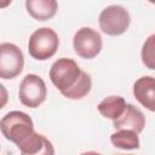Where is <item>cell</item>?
I'll return each instance as SVG.
<instances>
[{
    "instance_id": "cell-1",
    "label": "cell",
    "mask_w": 155,
    "mask_h": 155,
    "mask_svg": "<svg viewBox=\"0 0 155 155\" xmlns=\"http://www.w3.org/2000/svg\"><path fill=\"white\" fill-rule=\"evenodd\" d=\"M50 80L68 99H81L92 88L91 76L71 58H58L50 68Z\"/></svg>"
},
{
    "instance_id": "cell-2",
    "label": "cell",
    "mask_w": 155,
    "mask_h": 155,
    "mask_svg": "<svg viewBox=\"0 0 155 155\" xmlns=\"http://www.w3.org/2000/svg\"><path fill=\"white\" fill-rule=\"evenodd\" d=\"M0 131L2 136L15 143L18 149L24 147L35 133L31 117L21 110H13L4 115L0 120Z\"/></svg>"
},
{
    "instance_id": "cell-3",
    "label": "cell",
    "mask_w": 155,
    "mask_h": 155,
    "mask_svg": "<svg viewBox=\"0 0 155 155\" xmlns=\"http://www.w3.org/2000/svg\"><path fill=\"white\" fill-rule=\"evenodd\" d=\"M59 39L57 33L48 27L36 29L29 38L28 51L36 61H46L51 58L58 50Z\"/></svg>"
},
{
    "instance_id": "cell-4",
    "label": "cell",
    "mask_w": 155,
    "mask_h": 155,
    "mask_svg": "<svg viewBox=\"0 0 155 155\" xmlns=\"http://www.w3.org/2000/svg\"><path fill=\"white\" fill-rule=\"evenodd\" d=\"M101 30L110 36H117L124 34L131 23L128 11L120 5L107 6L98 17Z\"/></svg>"
},
{
    "instance_id": "cell-5",
    "label": "cell",
    "mask_w": 155,
    "mask_h": 155,
    "mask_svg": "<svg viewBox=\"0 0 155 155\" xmlns=\"http://www.w3.org/2000/svg\"><path fill=\"white\" fill-rule=\"evenodd\" d=\"M18 97L24 107L31 109L40 107L47 97L45 81L36 74H27L19 84Z\"/></svg>"
},
{
    "instance_id": "cell-6",
    "label": "cell",
    "mask_w": 155,
    "mask_h": 155,
    "mask_svg": "<svg viewBox=\"0 0 155 155\" xmlns=\"http://www.w3.org/2000/svg\"><path fill=\"white\" fill-rule=\"evenodd\" d=\"M73 47L79 57L84 59H92L101 53L103 40L97 30L90 27H82L74 34Z\"/></svg>"
},
{
    "instance_id": "cell-7",
    "label": "cell",
    "mask_w": 155,
    "mask_h": 155,
    "mask_svg": "<svg viewBox=\"0 0 155 155\" xmlns=\"http://www.w3.org/2000/svg\"><path fill=\"white\" fill-rule=\"evenodd\" d=\"M24 67L22 50L12 42L0 44V78L5 80L18 76Z\"/></svg>"
},
{
    "instance_id": "cell-8",
    "label": "cell",
    "mask_w": 155,
    "mask_h": 155,
    "mask_svg": "<svg viewBox=\"0 0 155 155\" xmlns=\"http://www.w3.org/2000/svg\"><path fill=\"white\" fill-rule=\"evenodd\" d=\"M115 130H130L139 134L145 126V116L133 104H126V108L120 117L113 121Z\"/></svg>"
},
{
    "instance_id": "cell-9",
    "label": "cell",
    "mask_w": 155,
    "mask_h": 155,
    "mask_svg": "<svg viewBox=\"0 0 155 155\" xmlns=\"http://www.w3.org/2000/svg\"><path fill=\"white\" fill-rule=\"evenodd\" d=\"M134 98L148 110H155V79L153 76H142L133 84Z\"/></svg>"
},
{
    "instance_id": "cell-10",
    "label": "cell",
    "mask_w": 155,
    "mask_h": 155,
    "mask_svg": "<svg viewBox=\"0 0 155 155\" xmlns=\"http://www.w3.org/2000/svg\"><path fill=\"white\" fill-rule=\"evenodd\" d=\"M25 8L34 19L47 21L57 13L58 4L56 0H27Z\"/></svg>"
},
{
    "instance_id": "cell-11",
    "label": "cell",
    "mask_w": 155,
    "mask_h": 155,
    "mask_svg": "<svg viewBox=\"0 0 155 155\" xmlns=\"http://www.w3.org/2000/svg\"><path fill=\"white\" fill-rule=\"evenodd\" d=\"M126 104L127 103L125 102V99L122 97L109 96V97H105L103 101L99 102L97 109L103 117L110 119L114 121L121 116V114L124 113V110L126 108Z\"/></svg>"
},
{
    "instance_id": "cell-12",
    "label": "cell",
    "mask_w": 155,
    "mask_h": 155,
    "mask_svg": "<svg viewBox=\"0 0 155 155\" xmlns=\"http://www.w3.org/2000/svg\"><path fill=\"white\" fill-rule=\"evenodd\" d=\"M110 142L115 148L122 150H133L139 149V137L136 132L130 130H116L111 133Z\"/></svg>"
},
{
    "instance_id": "cell-13",
    "label": "cell",
    "mask_w": 155,
    "mask_h": 155,
    "mask_svg": "<svg viewBox=\"0 0 155 155\" xmlns=\"http://www.w3.org/2000/svg\"><path fill=\"white\" fill-rule=\"evenodd\" d=\"M140 56H142L143 64L148 69L154 70L155 69V35L154 34H151L143 44Z\"/></svg>"
},
{
    "instance_id": "cell-14",
    "label": "cell",
    "mask_w": 155,
    "mask_h": 155,
    "mask_svg": "<svg viewBox=\"0 0 155 155\" xmlns=\"http://www.w3.org/2000/svg\"><path fill=\"white\" fill-rule=\"evenodd\" d=\"M30 155H54V148H53L52 143L46 138L44 144L41 145V148Z\"/></svg>"
},
{
    "instance_id": "cell-15",
    "label": "cell",
    "mask_w": 155,
    "mask_h": 155,
    "mask_svg": "<svg viewBox=\"0 0 155 155\" xmlns=\"http://www.w3.org/2000/svg\"><path fill=\"white\" fill-rule=\"evenodd\" d=\"M7 102H8V92L6 87L2 84H0V110L7 104Z\"/></svg>"
},
{
    "instance_id": "cell-16",
    "label": "cell",
    "mask_w": 155,
    "mask_h": 155,
    "mask_svg": "<svg viewBox=\"0 0 155 155\" xmlns=\"http://www.w3.org/2000/svg\"><path fill=\"white\" fill-rule=\"evenodd\" d=\"M80 155H102V154H99L97 151H85V153H82Z\"/></svg>"
},
{
    "instance_id": "cell-17",
    "label": "cell",
    "mask_w": 155,
    "mask_h": 155,
    "mask_svg": "<svg viewBox=\"0 0 155 155\" xmlns=\"http://www.w3.org/2000/svg\"><path fill=\"white\" fill-rule=\"evenodd\" d=\"M11 4V1H6L5 4H0V7H4V6H7V5H10Z\"/></svg>"
},
{
    "instance_id": "cell-18",
    "label": "cell",
    "mask_w": 155,
    "mask_h": 155,
    "mask_svg": "<svg viewBox=\"0 0 155 155\" xmlns=\"http://www.w3.org/2000/svg\"><path fill=\"white\" fill-rule=\"evenodd\" d=\"M127 155H131V154H127Z\"/></svg>"
}]
</instances>
